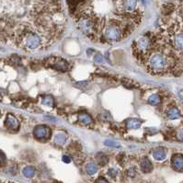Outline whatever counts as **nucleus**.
Segmentation results:
<instances>
[{
	"mask_svg": "<svg viewBox=\"0 0 183 183\" xmlns=\"http://www.w3.org/2000/svg\"><path fill=\"white\" fill-rule=\"evenodd\" d=\"M104 144L107 145V146H111V147H120V144L115 142V141H109V140H107L104 142Z\"/></svg>",
	"mask_w": 183,
	"mask_h": 183,
	"instance_id": "18",
	"label": "nucleus"
},
{
	"mask_svg": "<svg viewBox=\"0 0 183 183\" xmlns=\"http://www.w3.org/2000/svg\"><path fill=\"white\" fill-rule=\"evenodd\" d=\"M167 117L170 120H177L181 117V114L177 108H170L167 111Z\"/></svg>",
	"mask_w": 183,
	"mask_h": 183,
	"instance_id": "8",
	"label": "nucleus"
},
{
	"mask_svg": "<svg viewBox=\"0 0 183 183\" xmlns=\"http://www.w3.org/2000/svg\"><path fill=\"white\" fill-rule=\"evenodd\" d=\"M52 66H53V68L60 70V71H66L68 69V64L66 63V61L64 60V59L54 60Z\"/></svg>",
	"mask_w": 183,
	"mask_h": 183,
	"instance_id": "5",
	"label": "nucleus"
},
{
	"mask_svg": "<svg viewBox=\"0 0 183 183\" xmlns=\"http://www.w3.org/2000/svg\"><path fill=\"white\" fill-rule=\"evenodd\" d=\"M54 141L58 144H64L66 141V136L64 135V133H58L54 138Z\"/></svg>",
	"mask_w": 183,
	"mask_h": 183,
	"instance_id": "15",
	"label": "nucleus"
},
{
	"mask_svg": "<svg viewBox=\"0 0 183 183\" xmlns=\"http://www.w3.org/2000/svg\"><path fill=\"white\" fill-rule=\"evenodd\" d=\"M141 169L144 173H149L152 171L153 169V166H152V163L151 161L148 159L147 157H144L142 159V162H141Z\"/></svg>",
	"mask_w": 183,
	"mask_h": 183,
	"instance_id": "6",
	"label": "nucleus"
},
{
	"mask_svg": "<svg viewBox=\"0 0 183 183\" xmlns=\"http://www.w3.org/2000/svg\"><path fill=\"white\" fill-rule=\"evenodd\" d=\"M97 181H99V182H100V181H104V182H107V180H106V179H99V180H97Z\"/></svg>",
	"mask_w": 183,
	"mask_h": 183,
	"instance_id": "22",
	"label": "nucleus"
},
{
	"mask_svg": "<svg viewBox=\"0 0 183 183\" xmlns=\"http://www.w3.org/2000/svg\"><path fill=\"white\" fill-rule=\"evenodd\" d=\"M42 103L44 105H48V106H53L54 105V100L52 97H44L42 100Z\"/></svg>",
	"mask_w": 183,
	"mask_h": 183,
	"instance_id": "17",
	"label": "nucleus"
},
{
	"mask_svg": "<svg viewBox=\"0 0 183 183\" xmlns=\"http://www.w3.org/2000/svg\"><path fill=\"white\" fill-rule=\"evenodd\" d=\"M153 156L155 160L157 161H162L164 160L166 156H167V153H166V150L162 147H158L156 149H155L153 151Z\"/></svg>",
	"mask_w": 183,
	"mask_h": 183,
	"instance_id": "7",
	"label": "nucleus"
},
{
	"mask_svg": "<svg viewBox=\"0 0 183 183\" xmlns=\"http://www.w3.org/2000/svg\"><path fill=\"white\" fill-rule=\"evenodd\" d=\"M160 101H161L160 97L158 96V95H156V94H154V95L150 96V97H149V99H148V103L151 104V105H153V106L159 104Z\"/></svg>",
	"mask_w": 183,
	"mask_h": 183,
	"instance_id": "13",
	"label": "nucleus"
},
{
	"mask_svg": "<svg viewBox=\"0 0 183 183\" xmlns=\"http://www.w3.org/2000/svg\"><path fill=\"white\" fill-rule=\"evenodd\" d=\"M109 174L111 175L112 177H115V175H116V171H115V170H113V169H112V170L111 169V170H109Z\"/></svg>",
	"mask_w": 183,
	"mask_h": 183,
	"instance_id": "21",
	"label": "nucleus"
},
{
	"mask_svg": "<svg viewBox=\"0 0 183 183\" xmlns=\"http://www.w3.org/2000/svg\"><path fill=\"white\" fill-rule=\"evenodd\" d=\"M142 121L138 119H130L127 121L126 126L129 129H137L141 126Z\"/></svg>",
	"mask_w": 183,
	"mask_h": 183,
	"instance_id": "9",
	"label": "nucleus"
},
{
	"mask_svg": "<svg viewBox=\"0 0 183 183\" xmlns=\"http://www.w3.org/2000/svg\"><path fill=\"white\" fill-rule=\"evenodd\" d=\"M51 135V130L46 126H38L34 130V136L39 140L48 139Z\"/></svg>",
	"mask_w": 183,
	"mask_h": 183,
	"instance_id": "3",
	"label": "nucleus"
},
{
	"mask_svg": "<svg viewBox=\"0 0 183 183\" xmlns=\"http://www.w3.org/2000/svg\"><path fill=\"white\" fill-rule=\"evenodd\" d=\"M23 174L27 178H32L35 175V169L31 167H27L23 169Z\"/></svg>",
	"mask_w": 183,
	"mask_h": 183,
	"instance_id": "14",
	"label": "nucleus"
},
{
	"mask_svg": "<svg viewBox=\"0 0 183 183\" xmlns=\"http://www.w3.org/2000/svg\"><path fill=\"white\" fill-rule=\"evenodd\" d=\"M77 28L93 41L118 42L141 24L139 0H67Z\"/></svg>",
	"mask_w": 183,
	"mask_h": 183,
	"instance_id": "1",
	"label": "nucleus"
},
{
	"mask_svg": "<svg viewBox=\"0 0 183 183\" xmlns=\"http://www.w3.org/2000/svg\"><path fill=\"white\" fill-rule=\"evenodd\" d=\"M63 161L65 163H70L71 162V158L68 155H64L63 156Z\"/></svg>",
	"mask_w": 183,
	"mask_h": 183,
	"instance_id": "20",
	"label": "nucleus"
},
{
	"mask_svg": "<svg viewBox=\"0 0 183 183\" xmlns=\"http://www.w3.org/2000/svg\"><path fill=\"white\" fill-rule=\"evenodd\" d=\"M97 160L100 165H106L108 163V157L103 154L97 155Z\"/></svg>",
	"mask_w": 183,
	"mask_h": 183,
	"instance_id": "16",
	"label": "nucleus"
},
{
	"mask_svg": "<svg viewBox=\"0 0 183 183\" xmlns=\"http://www.w3.org/2000/svg\"><path fill=\"white\" fill-rule=\"evenodd\" d=\"M172 167L177 171H183V155L177 154L171 158Z\"/></svg>",
	"mask_w": 183,
	"mask_h": 183,
	"instance_id": "4",
	"label": "nucleus"
},
{
	"mask_svg": "<svg viewBox=\"0 0 183 183\" xmlns=\"http://www.w3.org/2000/svg\"><path fill=\"white\" fill-rule=\"evenodd\" d=\"M86 171L89 175H94L97 171V167L94 163H89L86 167Z\"/></svg>",
	"mask_w": 183,
	"mask_h": 183,
	"instance_id": "11",
	"label": "nucleus"
},
{
	"mask_svg": "<svg viewBox=\"0 0 183 183\" xmlns=\"http://www.w3.org/2000/svg\"><path fill=\"white\" fill-rule=\"evenodd\" d=\"M162 16L156 30L146 33L148 47L136 59L153 76L179 77L183 74V4Z\"/></svg>",
	"mask_w": 183,
	"mask_h": 183,
	"instance_id": "2",
	"label": "nucleus"
},
{
	"mask_svg": "<svg viewBox=\"0 0 183 183\" xmlns=\"http://www.w3.org/2000/svg\"><path fill=\"white\" fill-rule=\"evenodd\" d=\"M102 60H103V58H102V56L100 54H97V55L95 56V61H96V62L100 63V62H102Z\"/></svg>",
	"mask_w": 183,
	"mask_h": 183,
	"instance_id": "19",
	"label": "nucleus"
},
{
	"mask_svg": "<svg viewBox=\"0 0 183 183\" xmlns=\"http://www.w3.org/2000/svg\"><path fill=\"white\" fill-rule=\"evenodd\" d=\"M78 118H79V121H81V123L83 124H86V125H90L92 123V121H93L92 118L87 113H81Z\"/></svg>",
	"mask_w": 183,
	"mask_h": 183,
	"instance_id": "10",
	"label": "nucleus"
},
{
	"mask_svg": "<svg viewBox=\"0 0 183 183\" xmlns=\"http://www.w3.org/2000/svg\"><path fill=\"white\" fill-rule=\"evenodd\" d=\"M7 127L9 128H13V129H17L18 126H19V123L18 121L12 116H9L7 121Z\"/></svg>",
	"mask_w": 183,
	"mask_h": 183,
	"instance_id": "12",
	"label": "nucleus"
}]
</instances>
